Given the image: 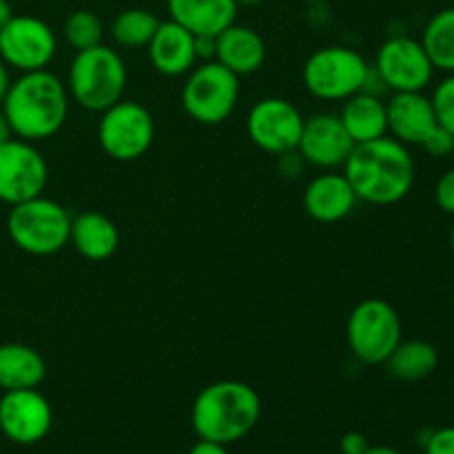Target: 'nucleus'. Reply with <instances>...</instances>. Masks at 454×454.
<instances>
[{
	"instance_id": "1",
	"label": "nucleus",
	"mask_w": 454,
	"mask_h": 454,
	"mask_svg": "<svg viewBox=\"0 0 454 454\" xmlns=\"http://www.w3.org/2000/svg\"><path fill=\"white\" fill-rule=\"evenodd\" d=\"M341 168L357 200L375 207L402 202L415 184V160L411 151L388 136L355 145Z\"/></svg>"
},
{
	"instance_id": "2",
	"label": "nucleus",
	"mask_w": 454,
	"mask_h": 454,
	"mask_svg": "<svg viewBox=\"0 0 454 454\" xmlns=\"http://www.w3.org/2000/svg\"><path fill=\"white\" fill-rule=\"evenodd\" d=\"M3 111L13 136L27 142L47 140L65 127L69 93L51 71H29L13 80L3 100Z\"/></svg>"
},
{
	"instance_id": "3",
	"label": "nucleus",
	"mask_w": 454,
	"mask_h": 454,
	"mask_svg": "<svg viewBox=\"0 0 454 454\" xmlns=\"http://www.w3.org/2000/svg\"><path fill=\"white\" fill-rule=\"evenodd\" d=\"M260 417L262 399L257 390L235 380L207 386L191 406V424L195 434L224 446L247 437Z\"/></svg>"
},
{
	"instance_id": "4",
	"label": "nucleus",
	"mask_w": 454,
	"mask_h": 454,
	"mask_svg": "<svg viewBox=\"0 0 454 454\" xmlns=\"http://www.w3.org/2000/svg\"><path fill=\"white\" fill-rule=\"evenodd\" d=\"M127 89V67L115 49L98 44L75 51L69 67V96L82 109L102 114L122 100Z\"/></svg>"
},
{
	"instance_id": "5",
	"label": "nucleus",
	"mask_w": 454,
	"mask_h": 454,
	"mask_svg": "<svg viewBox=\"0 0 454 454\" xmlns=\"http://www.w3.org/2000/svg\"><path fill=\"white\" fill-rule=\"evenodd\" d=\"M7 233L29 255H53L69 244L71 215L62 204L38 195L13 204L7 217Z\"/></svg>"
},
{
	"instance_id": "6",
	"label": "nucleus",
	"mask_w": 454,
	"mask_h": 454,
	"mask_svg": "<svg viewBox=\"0 0 454 454\" xmlns=\"http://www.w3.org/2000/svg\"><path fill=\"white\" fill-rule=\"evenodd\" d=\"M403 326L402 317L386 300L368 297L359 301L346 324V340L355 357L368 366H380L397 348Z\"/></svg>"
},
{
	"instance_id": "7",
	"label": "nucleus",
	"mask_w": 454,
	"mask_h": 454,
	"mask_svg": "<svg viewBox=\"0 0 454 454\" xmlns=\"http://www.w3.org/2000/svg\"><path fill=\"white\" fill-rule=\"evenodd\" d=\"M371 65L350 47H322L306 60L301 80L310 96L319 100H348L366 84Z\"/></svg>"
},
{
	"instance_id": "8",
	"label": "nucleus",
	"mask_w": 454,
	"mask_h": 454,
	"mask_svg": "<svg viewBox=\"0 0 454 454\" xmlns=\"http://www.w3.org/2000/svg\"><path fill=\"white\" fill-rule=\"evenodd\" d=\"M239 100V75L217 60L195 65L182 87V106L191 120L215 127L231 118Z\"/></svg>"
},
{
	"instance_id": "9",
	"label": "nucleus",
	"mask_w": 454,
	"mask_h": 454,
	"mask_svg": "<svg viewBox=\"0 0 454 454\" xmlns=\"http://www.w3.org/2000/svg\"><path fill=\"white\" fill-rule=\"evenodd\" d=\"M155 122L149 109L137 102L120 100L106 111L98 124V140L102 151L118 162H133L151 149Z\"/></svg>"
},
{
	"instance_id": "10",
	"label": "nucleus",
	"mask_w": 454,
	"mask_h": 454,
	"mask_svg": "<svg viewBox=\"0 0 454 454\" xmlns=\"http://www.w3.org/2000/svg\"><path fill=\"white\" fill-rule=\"evenodd\" d=\"M372 69L393 93L424 91L433 82L434 67L419 40L395 35L380 47Z\"/></svg>"
},
{
	"instance_id": "11",
	"label": "nucleus",
	"mask_w": 454,
	"mask_h": 454,
	"mask_svg": "<svg viewBox=\"0 0 454 454\" xmlns=\"http://www.w3.org/2000/svg\"><path fill=\"white\" fill-rule=\"evenodd\" d=\"M56 51V34L35 16H13L0 29V58L22 74L47 69Z\"/></svg>"
},
{
	"instance_id": "12",
	"label": "nucleus",
	"mask_w": 454,
	"mask_h": 454,
	"mask_svg": "<svg viewBox=\"0 0 454 454\" xmlns=\"http://www.w3.org/2000/svg\"><path fill=\"white\" fill-rule=\"evenodd\" d=\"M49 167L31 142L12 137L0 145V202L20 204L43 195Z\"/></svg>"
},
{
	"instance_id": "13",
	"label": "nucleus",
	"mask_w": 454,
	"mask_h": 454,
	"mask_svg": "<svg viewBox=\"0 0 454 454\" xmlns=\"http://www.w3.org/2000/svg\"><path fill=\"white\" fill-rule=\"evenodd\" d=\"M304 115L293 102L284 98H264L248 111L247 131L257 149L270 155H284L297 151Z\"/></svg>"
},
{
	"instance_id": "14",
	"label": "nucleus",
	"mask_w": 454,
	"mask_h": 454,
	"mask_svg": "<svg viewBox=\"0 0 454 454\" xmlns=\"http://www.w3.org/2000/svg\"><path fill=\"white\" fill-rule=\"evenodd\" d=\"M53 424L51 403L38 388L7 390L0 397V433L18 446L43 442Z\"/></svg>"
},
{
	"instance_id": "15",
	"label": "nucleus",
	"mask_w": 454,
	"mask_h": 454,
	"mask_svg": "<svg viewBox=\"0 0 454 454\" xmlns=\"http://www.w3.org/2000/svg\"><path fill=\"white\" fill-rule=\"evenodd\" d=\"M353 149L355 142L350 140L340 115L317 114L310 115L309 120L304 118L297 153L306 164L333 171V168L344 167Z\"/></svg>"
},
{
	"instance_id": "16",
	"label": "nucleus",
	"mask_w": 454,
	"mask_h": 454,
	"mask_svg": "<svg viewBox=\"0 0 454 454\" xmlns=\"http://www.w3.org/2000/svg\"><path fill=\"white\" fill-rule=\"evenodd\" d=\"M388 133L406 146H421L426 137L437 127L433 102L424 91L393 93L386 102Z\"/></svg>"
},
{
	"instance_id": "17",
	"label": "nucleus",
	"mask_w": 454,
	"mask_h": 454,
	"mask_svg": "<svg viewBox=\"0 0 454 454\" xmlns=\"http://www.w3.org/2000/svg\"><path fill=\"white\" fill-rule=\"evenodd\" d=\"M149 60L158 74L177 78L186 75L195 65V35L176 20H160L153 38L146 44Z\"/></svg>"
},
{
	"instance_id": "18",
	"label": "nucleus",
	"mask_w": 454,
	"mask_h": 454,
	"mask_svg": "<svg viewBox=\"0 0 454 454\" xmlns=\"http://www.w3.org/2000/svg\"><path fill=\"white\" fill-rule=\"evenodd\" d=\"M357 202V195L344 173H322L304 189V211L322 224L348 217Z\"/></svg>"
},
{
	"instance_id": "19",
	"label": "nucleus",
	"mask_w": 454,
	"mask_h": 454,
	"mask_svg": "<svg viewBox=\"0 0 454 454\" xmlns=\"http://www.w3.org/2000/svg\"><path fill=\"white\" fill-rule=\"evenodd\" d=\"M171 20L193 35H217L238 16L235 0H167Z\"/></svg>"
},
{
	"instance_id": "20",
	"label": "nucleus",
	"mask_w": 454,
	"mask_h": 454,
	"mask_svg": "<svg viewBox=\"0 0 454 454\" xmlns=\"http://www.w3.org/2000/svg\"><path fill=\"white\" fill-rule=\"evenodd\" d=\"M215 60L235 75H251L262 69L266 60V43L255 29L244 25L226 27L217 34Z\"/></svg>"
},
{
	"instance_id": "21",
	"label": "nucleus",
	"mask_w": 454,
	"mask_h": 454,
	"mask_svg": "<svg viewBox=\"0 0 454 454\" xmlns=\"http://www.w3.org/2000/svg\"><path fill=\"white\" fill-rule=\"evenodd\" d=\"M69 242L75 251L91 262H105L120 247V231L114 222L98 211H84L71 217Z\"/></svg>"
},
{
	"instance_id": "22",
	"label": "nucleus",
	"mask_w": 454,
	"mask_h": 454,
	"mask_svg": "<svg viewBox=\"0 0 454 454\" xmlns=\"http://www.w3.org/2000/svg\"><path fill=\"white\" fill-rule=\"evenodd\" d=\"M340 120L355 145L388 136L386 102L381 100V96H372L368 91H359L344 100Z\"/></svg>"
},
{
	"instance_id": "23",
	"label": "nucleus",
	"mask_w": 454,
	"mask_h": 454,
	"mask_svg": "<svg viewBox=\"0 0 454 454\" xmlns=\"http://www.w3.org/2000/svg\"><path fill=\"white\" fill-rule=\"evenodd\" d=\"M47 375L43 355L25 344H0V390L38 388Z\"/></svg>"
},
{
	"instance_id": "24",
	"label": "nucleus",
	"mask_w": 454,
	"mask_h": 454,
	"mask_svg": "<svg viewBox=\"0 0 454 454\" xmlns=\"http://www.w3.org/2000/svg\"><path fill=\"white\" fill-rule=\"evenodd\" d=\"M386 371L397 381H421L433 375L439 366V353L430 341L426 340H408L399 341L397 348L390 353L384 362Z\"/></svg>"
},
{
	"instance_id": "25",
	"label": "nucleus",
	"mask_w": 454,
	"mask_h": 454,
	"mask_svg": "<svg viewBox=\"0 0 454 454\" xmlns=\"http://www.w3.org/2000/svg\"><path fill=\"white\" fill-rule=\"evenodd\" d=\"M419 43L434 69L454 74V7L442 9L430 18Z\"/></svg>"
},
{
	"instance_id": "26",
	"label": "nucleus",
	"mask_w": 454,
	"mask_h": 454,
	"mask_svg": "<svg viewBox=\"0 0 454 454\" xmlns=\"http://www.w3.org/2000/svg\"><path fill=\"white\" fill-rule=\"evenodd\" d=\"M158 25L160 18L149 9H124L111 22V38L124 49H140L151 43Z\"/></svg>"
},
{
	"instance_id": "27",
	"label": "nucleus",
	"mask_w": 454,
	"mask_h": 454,
	"mask_svg": "<svg viewBox=\"0 0 454 454\" xmlns=\"http://www.w3.org/2000/svg\"><path fill=\"white\" fill-rule=\"evenodd\" d=\"M65 38L75 51L93 49L102 44L105 25H102L98 13L89 12V9H78V12H74L65 20Z\"/></svg>"
},
{
	"instance_id": "28",
	"label": "nucleus",
	"mask_w": 454,
	"mask_h": 454,
	"mask_svg": "<svg viewBox=\"0 0 454 454\" xmlns=\"http://www.w3.org/2000/svg\"><path fill=\"white\" fill-rule=\"evenodd\" d=\"M430 102H433L439 127H443L454 136V74H448L446 78L434 87Z\"/></svg>"
},
{
	"instance_id": "29",
	"label": "nucleus",
	"mask_w": 454,
	"mask_h": 454,
	"mask_svg": "<svg viewBox=\"0 0 454 454\" xmlns=\"http://www.w3.org/2000/svg\"><path fill=\"white\" fill-rule=\"evenodd\" d=\"M421 149H424L426 153L433 155V158H446V155H450L454 151V136L437 124V127L430 131V136L424 140Z\"/></svg>"
},
{
	"instance_id": "30",
	"label": "nucleus",
	"mask_w": 454,
	"mask_h": 454,
	"mask_svg": "<svg viewBox=\"0 0 454 454\" xmlns=\"http://www.w3.org/2000/svg\"><path fill=\"white\" fill-rule=\"evenodd\" d=\"M426 454H454V426L428 433L424 442Z\"/></svg>"
},
{
	"instance_id": "31",
	"label": "nucleus",
	"mask_w": 454,
	"mask_h": 454,
	"mask_svg": "<svg viewBox=\"0 0 454 454\" xmlns=\"http://www.w3.org/2000/svg\"><path fill=\"white\" fill-rule=\"evenodd\" d=\"M434 202L448 215H454V168L443 173L434 186Z\"/></svg>"
},
{
	"instance_id": "32",
	"label": "nucleus",
	"mask_w": 454,
	"mask_h": 454,
	"mask_svg": "<svg viewBox=\"0 0 454 454\" xmlns=\"http://www.w3.org/2000/svg\"><path fill=\"white\" fill-rule=\"evenodd\" d=\"M368 446H371L368 437L364 433H359V430H350L340 442L341 454H364L368 450Z\"/></svg>"
},
{
	"instance_id": "33",
	"label": "nucleus",
	"mask_w": 454,
	"mask_h": 454,
	"mask_svg": "<svg viewBox=\"0 0 454 454\" xmlns=\"http://www.w3.org/2000/svg\"><path fill=\"white\" fill-rule=\"evenodd\" d=\"M217 35H195V58L198 62L215 60Z\"/></svg>"
},
{
	"instance_id": "34",
	"label": "nucleus",
	"mask_w": 454,
	"mask_h": 454,
	"mask_svg": "<svg viewBox=\"0 0 454 454\" xmlns=\"http://www.w3.org/2000/svg\"><path fill=\"white\" fill-rule=\"evenodd\" d=\"M189 454H229L224 443L207 442V439H200L193 448H191Z\"/></svg>"
},
{
	"instance_id": "35",
	"label": "nucleus",
	"mask_w": 454,
	"mask_h": 454,
	"mask_svg": "<svg viewBox=\"0 0 454 454\" xmlns=\"http://www.w3.org/2000/svg\"><path fill=\"white\" fill-rule=\"evenodd\" d=\"M9 87H12V75H9V67H7V62L0 58V102H3L4 96H7Z\"/></svg>"
},
{
	"instance_id": "36",
	"label": "nucleus",
	"mask_w": 454,
	"mask_h": 454,
	"mask_svg": "<svg viewBox=\"0 0 454 454\" xmlns=\"http://www.w3.org/2000/svg\"><path fill=\"white\" fill-rule=\"evenodd\" d=\"M13 137V131H12V124H9L7 115H4V111L0 109V145L7 140H12Z\"/></svg>"
},
{
	"instance_id": "37",
	"label": "nucleus",
	"mask_w": 454,
	"mask_h": 454,
	"mask_svg": "<svg viewBox=\"0 0 454 454\" xmlns=\"http://www.w3.org/2000/svg\"><path fill=\"white\" fill-rule=\"evenodd\" d=\"M12 18H13V9L12 4H9V0H0V29H3Z\"/></svg>"
},
{
	"instance_id": "38",
	"label": "nucleus",
	"mask_w": 454,
	"mask_h": 454,
	"mask_svg": "<svg viewBox=\"0 0 454 454\" xmlns=\"http://www.w3.org/2000/svg\"><path fill=\"white\" fill-rule=\"evenodd\" d=\"M364 454H403V452L395 450V448H388V446H368V450Z\"/></svg>"
},
{
	"instance_id": "39",
	"label": "nucleus",
	"mask_w": 454,
	"mask_h": 454,
	"mask_svg": "<svg viewBox=\"0 0 454 454\" xmlns=\"http://www.w3.org/2000/svg\"><path fill=\"white\" fill-rule=\"evenodd\" d=\"M235 3H238V7L239 4H244V7H255V4L264 3V0H235Z\"/></svg>"
},
{
	"instance_id": "40",
	"label": "nucleus",
	"mask_w": 454,
	"mask_h": 454,
	"mask_svg": "<svg viewBox=\"0 0 454 454\" xmlns=\"http://www.w3.org/2000/svg\"><path fill=\"white\" fill-rule=\"evenodd\" d=\"M450 251H452V257H454V226H452V231H450Z\"/></svg>"
},
{
	"instance_id": "41",
	"label": "nucleus",
	"mask_w": 454,
	"mask_h": 454,
	"mask_svg": "<svg viewBox=\"0 0 454 454\" xmlns=\"http://www.w3.org/2000/svg\"><path fill=\"white\" fill-rule=\"evenodd\" d=\"M452 304H454V295H452Z\"/></svg>"
}]
</instances>
